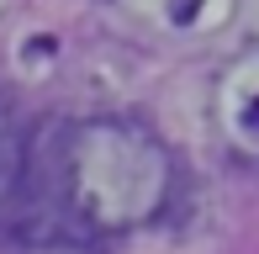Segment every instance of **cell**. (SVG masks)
Listing matches in <instances>:
<instances>
[{"instance_id": "cell-1", "label": "cell", "mask_w": 259, "mask_h": 254, "mask_svg": "<svg viewBox=\"0 0 259 254\" xmlns=\"http://www.w3.org/2000/svg\"><path fill=\"white\" fill-rule=\"evenodd\" d=\"M180 164L169 143L127 117L64 122L48 154V196L79 233H133L175 206Z\"/></svg>"}, {"instance_id": "cell-2", "label": "cell", "mask_w": 259, "mask_h": 254, "mask_svg": "<svg viewBox=\"0 0 259 254\" xmlns=\"http://www.w3.org/2000/svg\"><path fill=\"white\" fill-rule=\"evenodd\" d=\"M211 117H217L222 143H228L243 164H259V48L238 53V59L217 74Z\"/></svg>"}, {"instance_id": "cell-3", "label": "cell", "mask_w": 259, "mask_h": 254, "mask_svg": "<svg viewBox=\"0 0 259 254\" xmlns=\"http://www.w3.org/2000/svg\"><path fill=\"white\" fill-rule=\"evenodd\" d=\"M11 186H16V133H11V111L0 101V206H6Z\"/></svg>"}]
</instances>
